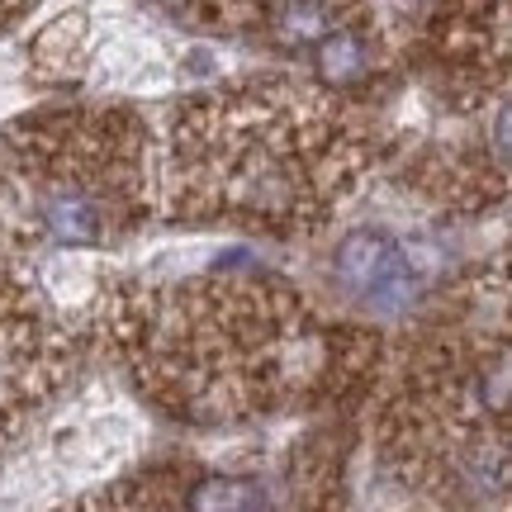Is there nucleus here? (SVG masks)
<instances>
[{
  "instance_id": "obj_4",
  "label": "nucleus",
  "mask_w": 512,
  "mask_h": 512,
  "mask_svg": "<svg viewBox=\"0 0 512 512\" xmlns=\"http://www.w3.org/2000/svg\"><path fill=\"white\" fill-rule=\"evenodd\" d=\"M384 451L403 484L437 503H489L508 489V342L465 328L441 337L389 408Z\"/></svg>"
},
{
  "instance_id": "obj_3",
  "label": "nucleus",
  "mask_w": 512,
  "mask_h": 512,
  "mask_svg": "<svg viewBox=\"0 0 512 512\" xmlns=\"http://www.w3.org/2000/svg\"><path fill=\"white\" fill-rule=\"evenodd\" d=\"M147 209V147L128 114L81 110L0 138V242L110 247Z\"/></svg>"
},
{
  "instance_id": "obj_5",
  "label": "nucleus",
  "mask_w": 512,
  "mask_h": 512,
  "mask_svg": "<svg viewBox=\"0 0 512 512\" xmlns=\"http://www.w3.org/2000/svg\"><path fill=\"white\" fill-rule=\"evenodd\" d=\"M176 24L309 62L328 81L375 72L384 48L380 0H152Z\"/></svg>"
},
{
  "instance_id": "obj_7",
  "label": "nucleus",
  "mask_w": 512,
  "mask_h": 512,
  "mask_svg": "<svg viewBox=\"0 0 512 512\" xmlns=\"http://www.w3.org/2000/svg\"><path fill=\"white\" fill-rule=\"evenodd\" d=\"M19 5H24V0H0V24H5V19H10V15H15Z\"/></svg>"
},
{
  "instance_id": "obj_1",
  "label": "nucleus",
  "mask_w": 512,
  "mask_h": 512,
  "mask_svg": "<svg viewBox=\"0 0 512 512\" xmlns=\"http://www.w3.org/2000/svg\"><path fill=\"white\" fill-rule=\"evenodd\" d=\"M114 342L176 418H256L323 375V328L271 275L209 271L119 294Z\"/></svg>"
},
{
  "instance_id": "obj_6",
  "label": "nucleus",
  "mask_w": 512,
  "mask_h": 512,
  "mask_svg": "<svg viewBox=\"0 0 512 512\" xmlns=\"http://www.w3.org/2000/svg\"><path fill=\"white\" fill-rule=\"evenodd\" d=\"M337 280L370 309H403L418 294V266L389 233H356L337 252Z\"/></svg>"
},
{
  "instance_id": "obj_2",
  "label": "nucleus",
  "mask_w": 512,
  "mask_h": 512,
  "mask_svg": "<svg viewBox=\"0 0 512 512\" xmlns=\"http://www.w3.org/2000/svg\"><path fill=\"white\" fill-rule=\"evenodd\" d=\"M366 157L361 128L332 95L261 81L176 110L162 190L185 219L304 228L351 195Z\"/></svg>"
}]
</instances>
